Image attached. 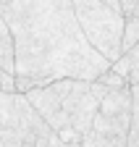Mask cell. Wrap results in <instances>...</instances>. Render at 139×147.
Masks as SVG:
<instances>
[{
	"mask_svg": "<svg viewBox=\"0 0 139 147\" xmlns=\"http://www.w3.org/2000/svg\"><path fill=\"white\" fill-rule=\"evenodd\" d=\"M16 42V76L47 87L60 79L97 82L110 63L87 42L74 0H3Z\"/></svg>",
	"mask_w": 139,
	"mask_h": 147,
	"instance_id": "cell-1",
	"label": "cell"
},
{
	"mask_svg": "<svg viewBox=\"0 0 139 147\" xmlns=\"http://www.w3.org/2000/svg\"><path fill=\"white\" fill-rule=\"evenodd\" d=\"M74 13L87 42L110 66L124 58L126 16L121 0H74Z\"/></svg>",
	"mask_w": 139,
	"mask_h": 147,
	"instance_id": "cell-2",
	"label": "cell"
},
{
	"mask_svg": "<svg viewBox=\"0 0 139 147\" xmlns=\"http://www.w3.org/2000/svg\"><path fill=\"white\" fill-rule=\"evenodd\" d=\"M131 121H134L131 87L108 89V95L100 102V110H97L92 131H97L102 137H110V139H129Z\"/></svg>",
	"mask_w": 139,
	"mask_h": 147,
	"instance_id": "cell-3",
	"label": "cell"
},
{
	"mask_svg": "<svg viewBox=\"0 0 139 147\" xmlns=\"http://www.w3.org/2000/svg\"><path fill=\"white\" fill-rule=\"evenodd\" d=\"M81 147H126V139H110V137H102L97 131H89L81 139Z\"/></svg>",
	"mask_w": 139,
	"mask_h": 147,
	"instance_id": "cell-4",
	"label": "cell"
},
{
	"mask_svg": "<svg viewBox=\"0 0 139 147\" xmlns=\"http://www.w3.org/2000/svg\"><path fill=\"white\" fill-rule=\"evenodd\" d=\"M139 45V21L136 18H126V29H124V55L131 53Z\"/></svg>",
	"mask_w": 139,
	"mask_h": 147,
	"instance_id": "cell-5",
	"label": "cell"
},
{
	"mask_svg": "<svg viewBox=\"0 0 139 147\" xmlns=\"http://www.w3.org/2000/svg\"><path fill=\"white\" fill-rule=\"evenodd\" d=\"M97 84H102L105 89H121V87H129V82H126L124 76H118L115 71H105V74L97 79Z\"/></svg>",
	"mask_w": 139,
	"mask_h": 147,
	"instance_id": "cell-6",
	"label": "cell"
},
{
	"mask_svg": "<svg viewBox=\"0 0 139 147\" xmlns=\"http://www.w3.org/2000/svg\"><path fill=\"white\" fill-rule=\"evenodd\" d=\"M126 147H139V102H134V121H131V131H129Z\"/></svg>",
	"mask_w": 139,
	"mask_h": 147,
	"instance_id": "cell-7",
	"label": "cell"
},
{
	"mask_svg": "<svg viewBox=\"0 0 139 147\" xmlns=\"http://www.w3.org/2000/svg\"><path fill=\"white\" fill-rule=\"evenodd\" d=\"M0 89H3L5 95H19V92H16V76L13 74L0 71Z\"/></svg>",
	"mask_w": 139,
	"mask_h": 147,
	"instance_id": "cell-8",
	"label": "cell"
},
{
	"mask_svg": "<svg viewBox=\"0 0 139 147\" xmlns=\"http://www.w3.org/2000/svg\"><path fill=\"white\" fill-rule=\"evenodd\" d=\"M121 8H124L126 18H136L139 21V0H121Z\"/></svg>",
	"mask_w": 139,
	"mask_h": 147,
	"instance_id": "cell-9",
	"label": "cell"
},
{
	"mask_svg": "<svg viewBox=\"0 0 139 147\" xmlns=\"http://www.w3.org/2000/svg\"><path fill=\"white\" fill-rule=\"evenodd\" d=\"M124 61L129 63V71H131V74H134V71H139V45H136L131 53H126V55H124Z\"/></svg>",
	"mask_w": 139,
	"mask_h": 147,
	"instance_id": "cell-10",
	"label": "cell"
},
{
	"mask_svg": "<svg viewBox=\"0 0 139 147\" xmlns=\"http://www.w3.org/2000/svg\"><path fill=\"white\" fill-rule=\"evenodd\" d=\"M5 37H11V26L3 16V0H0V40H5Z\"/></svg>",
	"mask_w": 139,
	"mask_h": 147,
	"instance_id": "cell-11",
	"label": "cell"
},
{
	"mask_svg": "<svg viewBox=\"0 0 139 147\" xmlns=\"http://www.w3.org/2000/svg\"><path fill=\"white\" fill-rule=\"evenodd\" d=\"M0 147H3V142H0Z\"/></svg>",
	"mask_w": 139,
	"mask_h": 147,
	"instance_id": "cell-12",
	"label": "cell"
},
{
	"mask_svg": "<svg viewBox=\"0 0 139 147\" xmlns=\"http://www.w3.org/2000/svg\"><path fill=\"white\" fill-rule=\"evenodd\" d=\"M0 92H3V89H0Z\"/></svg>",
	"mask_w": 139,
	"mask_h": 147,
	"instance_id": "cell-13",
	"label": "cell"
}]
</instances>
